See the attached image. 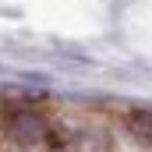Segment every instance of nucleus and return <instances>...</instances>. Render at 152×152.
Segmentation results:
<instances>
[{
	"label": "nucleus",
	"instance_id": "f03ea898",
	"mask_svg": "<svg viewBox=\"0 0 152 152\" xmlns=\"http://www.w3.org/2000/svg\"><path fill=\"white\" fill-rule=\"evenodd\" d=\"M127 131L138 142H149L152 145V110H131L127 113Z\"/></svg>",
	"mask_w": 152,
	"mask_h": 152
},
{
	"label": "nucleus",
	"instance_id": "f257e3e1",
	"mask_svg": "<svg viewBox=\"0 0 152 152\" xmlns=\"http://www.w3.org/2000/svg\"><path fill=\"white\" fill-rule=\"evenodd\" d=\"M4 134L25 149H39V145H53V127L50 120L39 113V110H28V106H18L4 117Z\"/></svg>",
	"mask_w": 152,
	"mask_h": 152
}]
</instances>
